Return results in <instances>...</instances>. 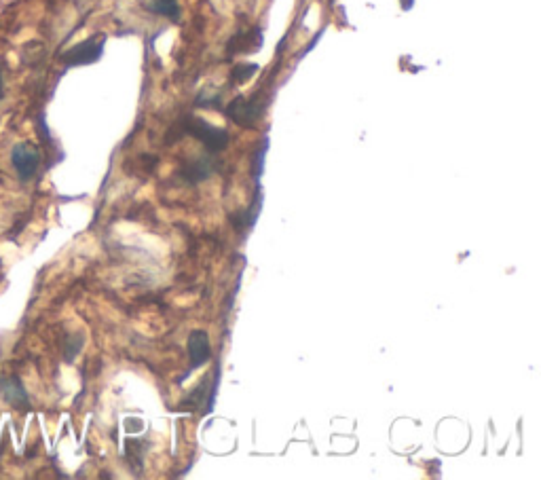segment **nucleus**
Segmentation results:
<instances>
[{
	"label": "nucleus",
	"mask_w": 541,
	"mask_h": 480,
	"mask_svg": "<svg viewBox=\"0 0 541 480\" xmlns=\"http://www.w3.org/2000/svg\"><path fill=\"white\" fill-rule=\"evenodd\" d=\"M180 134H189L195 140H199L208 153H220L229 146V132L222 127H216L208 121H203L199 117H186L182 119V132Z\"/></svg>",
	"instance_id": "1"
},
{
	"label": "nucleus",
	"mask_w": 541,
	"mask_h": 480,
	"mask_svg": "<svg viewBox=\"0 0 541 480\" xmlns=\"http://www.w3.org/2000/svg\"><path fill=\"white\" fill-rule=\"evenodd\" d=\"M265 110H267V100L263 98V94H256V96H250V98H244V96L235 98L227 106L225 113L239 127L252 129V127H256V123L260 119L265 117Z\"/></svg>",
	"instance_id": "2"
},
{
	"label": "nucleus",
	"mask_w": 541,
	"mask_h": 480,
	"mask_svg": "<svg viewBox=\"0 0 541 480\" xmlns=\"http://www.w3.org/2000/svg\"><path fill=\"white\" fill-rule=\"evenodd\" d=\"M11 165L20 182H30L41 168V151L32 142H17L11 149Z\"/></svg>",
	"instance_id": "3"
},
{
	"label": "nucleus",
	"mask_w": 541,
	"mask_h": 480,
	"mask_svg": "<svg viewBox=\"0 0 541 480\" xmlns=\"http://www.w3.org/2000/svg\"><path fill=\"white\" fill-rule=\"evenodd\" d=\"M104 36H91V39L74 45L72 49H68L64 55H62V64L66 68H74V66H89V64H96L102 53H104Z\"/></svg>",
	"instance_id": "4"
},
{
	"label": "nucleus",
	"mask_w": 541,
	"mask_h": 480,
	"mask_svg": "<svg viewBox=\"0 0 541 480\" xmlns=\"http://www.w3.org/2000/svg\"><path fill=\"white\" fill-rule=\"evenodd\" d=\"M0 400L11 404L13 409L30 411V394L24 381L17 375H7L0 371Z\"/></svg>",
	"instance_id": "5"
},
{
	"label": "nucleus",
	"mask_w": 541,
	"mask_h": 480,
	"mask_svg": "<svg viewBox=\"0 0 541 480\" xmlns=\"http://www.w3.org/2000/svg\"><path fill=\"white\" fill-rule=\"evenodd\" d=\"M212 358L210 337L205 330H193L189 337V371H195L201 364H205Z\"/></svg>",
	"instance_id": "6"
},
{
	"label": "nucleus",
	"mask_w": 541,
	"mask_h": 480,
	"mask_svg": "<svg viewBox=\"0 0 541 480\" xmlns=\"http://www.w3.org/2000/svg\"><path fill=\"white\" fill-rule=\"evenodd\" d=\"M214 168H216V161L210 159V155H205V157H197L189 163H184L182 170H180V176L184 182L199 184L214 174Z\"/></svg>",
	"instance_id": "7"
},
{
	"label": "nucleus",
	"mask_w": 541,
	"mask_h": 480,
	"mask_svg": "<svg viewBox=\"0 0 541 480\" xmlns=\"http://www.w3.org/2000/svg\"><path fill=\"white\" fill-rule=\"evenodd\" d=\"M146 9L155 15L165 17V20H170L174 24L180 22V15H182L178 0H151V3L146 5Z\"/></svg>",
	"instance_id": "8"
},
{
	"label": "nucleus",
	"mask_w": 541,
	"mask_h": 480,
	"mask_svg": "<svg viewBox=\"0 0 541 480\" xmlns=\"http://www.w3.org/2000/svg\"><path fill=\"white\" fill-rule=\"evenodd\" d=\"M83 343H85L83 335H68L66 345H64V358H66V362H72L74 358H77L81 354Z\"/></svg>",
	"instance_id": "9"
},
{
	"label": "nucleus",
	"mask_w": 541,
	"mask_h": 480,
	"mask_svg": "<svg viewBox=\"0 0 541 480\" xmlns=\"http://www.w3.org/2000/svg\"><path fill=\"white\" fill-rule=\"evenodd\" d=\"M205 392H208V381H203V383H199V387H197V390L189 396V398H184V404H182V411L184 409H189V411H193L195 409V406H201V402H203V398H205Z\"/></svg>",
	"instance_id": "10"
},
{
	"label": "nucleus",
	"mask_w": 541,
	"mask_h": 480,
	"mask_svg": "<svg viewBox=\"0 0 541 480\" xmlns=\"http://www.w3.org/2000/svg\"><path fill=\"white\" fill-rule=\"evenodd\" d=\"M258 70V66L256 64H239V66H235L233 68V75H231V79L233 81H237V83H246L252 75H254V72Z\"/></svg>",
	"instance_id": "11"
},
{
	"label": "nucleus",
	"mask_w": 541,
	"mask_h": 480,
	"mask_svg": "<svg viewBox=\"0 0 541 480\" xmlns=\"http://www.w3.org/2000/svg\"><path fill=\"white\" fill-rule=\"evenodd\" d=\"M5 98V75H3V66H0V102Z\"/></svg>",
	"instance_id": "12"
},
{
	"label": "nucleus",
	"mask_w": 541,
	"mask_h": 480,
	"mask_svg": "<svg viewBox=\"0 0 541 480\" xmlns=\"http://www.w3.org/2000/svg\"><path fill=\"white\" fill-rule=\"evenodd\" d=\"M402 7L410 9V7H413V0H402Z\"/></svg>",
	"instance_id": "13"
}]
</instances>
